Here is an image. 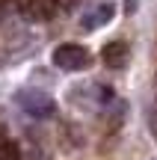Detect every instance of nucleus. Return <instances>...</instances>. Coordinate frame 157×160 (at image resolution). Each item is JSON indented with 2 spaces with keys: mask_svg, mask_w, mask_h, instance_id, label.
<instances>
[{
  "mask_svg": "<svg viewBox=\"0 0 157 160\" xmlns=\"http://www.w3.org/2000/svg\"><path fill=\"white\" fill-rule=\"evenodd\" d=\"M0 160H21V151H18L15 142H9V139H3L0 142Z\"/></svg>",
  "mask_w": 157,
  "mask_h": 160,
  "instance_id": "obj_6",
  "label": "nucleus"
},
{
  "mask_svg": "<svg viewBox=\"0 0 157 160\" xmlns=\"http://www.w3.org/2000/svg\"><path fill=\"white\" fill-rule=\"evenodd\" d=\"M53 62H56V68L62 71H80L89 65V51L80 45H59L56 51H53Z\"/></svg>",
  "mask_w": 157,
  "mask_h": 160,
  "instance_id": "obj_2",
  "label": "nucleus"
},
{
  "mask_svg": "<svg viewBox=\"0 0 157 160\" xmlns=\"http://www.w3.org/2000/svg\"><path fill=\"white\" fill-rule=\"evenodd\" d=\"M110 98H113V92H110V89H104V86H101V89H98V101H110Z\"/></svg>",
  "mask_w": 157,
  "mask_h": 160,
  "instance_id": "obj_8",
  "label": "nucleus"
},
{
  "mask_svg": "<svg viewBox=\"0 0 157 160\" xmlns=\"http://www.w3.org/2000/svg\"><path fill=\"white\" fill-rule=\"evenodd\" d=\"M15 101L21 104V110L27 116H36V119H47V116H53V101L45 95V92H39V89H21L15 95Z\"/></svg>",
  "mask_w": 157,
  "mask_h": 160,
  "instance_id": "obj_1",
  "label": "nucleus"
},
{
  "mask_svg": "<svg viewBox=\"0 0 157 160\" xmlns=\"http://www.w3.org/2000/svg\"><path fill=\"white\" fill-rule=\"evenodd\" d=\"M113 12H116V6H113V3H101V6H95V9L80 21V27L83 30H98L101 24H107L113 18Z\"/></svg>",
  "mask_w": 157,
  "mask_h": 160,
  "instance_id": "obj_5",
  "label": "nucleus"
},
{
  "mask_svg": "<svg viewBox=\"0 0 157 160\" xmlns=\"http://www.w3.org/2000/svg\"><path fill=\"white\" fill-rule=\"evenodd\" d=\"M136 6H140V0H125V12H128V15H134Z\"/></svg>",
  "mask_w": 157,
  "mask_h": 160,
  "instance_id": "obj_7",
  "label": "nucleus"
},
{
  "mask_svg": "<svg viewBox=\"0 0 157 160\" xmlns=\"http://www.w3.org/2000/svg\"><path fill=\"white\" fill-rule=\"evenodd\" d=\"M21 15L24 21H51L53 18V6L47 3V0H24L21 3Z\"/></svg>",
  "mask_w": 157,
  "mask_h": 160,
  "instance_id": "obj_3",
  "label": "nucleus"
},
{
  "mask_svg": "<svg viewBox=\"0 0 157 160\" xmlns=\"http://www.w3.org/2000/svg\"><path fill=\"white\" fill-rule=\"evenodd\" d=\"M101 59H104L110 68H122V65L128 62V45H125V42H110V45H104Z\"/></svg>",
  "mask_w": 157,
  "mask_h": 160,
  "instance_id": "obj_4",
  "label": "nucleus"
}]
</instances>
